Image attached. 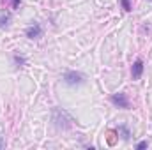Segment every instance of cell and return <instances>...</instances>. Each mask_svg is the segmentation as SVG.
Here are the masks:
<instances>
[{"label":"cell","mask_w":152,"mask_h":150,"mask_svg":"<svg viewBox=\"0 0 152 150\" xmlns=\"http://www.w3.org/2000/svg\"><path fill=\"white\" fill-rule=\"evenodd\" d=\"M53 122H55V125L60 127V129H69V127L73 125V118L67 115V111H64V110H60V108H55V110H53Z\"/></svg>","instance_id":"obj_1"},{"label":"cell","mask_w":152,"mask_h":150,"mask_svg":"<svg viewBox=\"0 0 152 150\" xmlns=\"http://www.w3.org/2000/svg\"><path fill=\"white\" fill-rule=\"evenodd\" d=\"M64 81H66L67 85L75 87V85H81V83L85 81V76L81 74V73H76V71H67V73L64 74Z\"/></svg>","instance_id":"obj_2"},{"label":"cell","mask_w":152,"mask_h":150,"mask_svg":"<svg viewBox=\"0 0 152 150\" xmlns=\"http://www.w3.org/2000/svg\"><path fill=\"white\" fill-rule=\"evenodd\" d=\"M12 4H14V7H18V4H20V0H12Z\"/></svg>","instance_id":"obj_12"},{"label":"cell","mask_w":152,"mask_h":150,"mask_svg":"<svg viewBox=\"0 0 152 150\" xmlns=\"http://www.w3.org/2000/svg\"><path fill=\"white\" fill-rule=\"evenodd\" d=\"M4 147H5V141H4V140H2V136H0V149H4Z\"/></svg>","instance_id":"obj_11"},{"label":"cell","mask_w":152,"mask_h":150,"mask_svg":"<svg viewBox=\"0 0 152 150\" xmlns=\"http://www.w3.org/2000/svg\"><path fill=\"white\" fill-rule=\"evenodd\" d=\"M118 131H120V133H122V134H124V136H122V138H124V140H127V138H129V133H127V129H126V127H124V125H122V127H120V129H118Z\"/></svg>","instance_id":"obj_7"},{"label":"cell","mask_w":152,"mask_h":150,"mask_svg":"<svg viewBox=\"0 0 152 150\" xmlns=\"http://www.w3.org/2000/svg\"><path fill=\"white\" fill-rule=\"evenodd\" d=\"M41 32H42V30H41V27L36 23V25H32V27H28V28H27V37H28V39H37L39 36H41Z\"/></svg>","instance_id":"obj_5"},{"label":"cell","mask_w":152,"mask_h":150,"mask_svg":"<svg viewBox=\"0 0 152 150\" xmlns=\"http://www.w3.org/2000/svg\"><path fill=\"white\" fill-rule=\"evenodd\" d=\"M120 2H122L124 11H131V2H129V0H120Z\"/></svg>","instance_id":"obj_6"},{"label":"cell","mask_w":152,"mask_h":150,"mask_svg":"<svg viewBox=\"0 0 152 150\" xmlns=\"http://www.w3.org/2000/svg\"><path fill=\"white\" fill-rule=\"evenodd\" d=\"M14 58H16V62H18V64H23V62H25V60H23V58H21V57H18V55H16V57H14Z\"/></svg>","instance_id":"obj_10"},{"label":"cell","mask_w":152,"mask_h":150,"mask_svg":"<svg viewBox=\"0 0 152 150\" xmlns=\"http://www.w3.org/2000/svg\"><path fill=\"white\" fill-rule=\"evenodd\" d=\"M142 73H143V62H142V60H136V62L133 64L131 74H133V78H134V79H138V78L142 76Z\"/></svg>","instance_id":"obj_4"},{"label":"cell","mask_w":152,"mask_h":150,"mask_svg":"<svg viewBox=\"0 0 152 150\" xmlns=\"http://www.w3.org/2000/svg\"><path fill=\"white\" fill-rule=\"evenodd\" d=\"M5 23H7V16H5V18H0V27H4Z\"/></svg>","instance_id":"obj_9"},{"label":"cell","mask_w":152,"mask_h":150,"mask_svg":"<svg viewBox=\"0 0 152 150\" xmlns=\"http://www.w3.org/2000/svg\"><path fill=\"white\" fill-rule=\"evenodd\" d=\"M147 147H149V143H147V141H140V143L136 145V149H138V150H142V149H147Z\"/></svg>","instance_id":"obj_8"},{"label":"cell","mask_w":152,"mask_h":150,"mask_svg":"<svg viewBox=\"0 0 152 150\" xmlns=\"http://www.w3.org/2000/svg\"><path fill=\"white\" fill-rule=\"evenodd\" d=\"M151 2H152V0H151Z\"/></svg>","instance_id":"obj_13"},{"label":"cell","mask_w":152,"mask_h":150,"mask_svg":"<svg viewBox=\"0 0 152 150\" xmlns=\"http://www.w3.org/2000/svg\"><path fill=\"white\" fill-rule=\"evenodd\" d=\"M112 103H113L115 106H118V108H124V110L129 108V99H127V95L122 94V92H118V94H113V95H112Z\"/></svg>","instance_id":"obj_3"}]
</instances>
